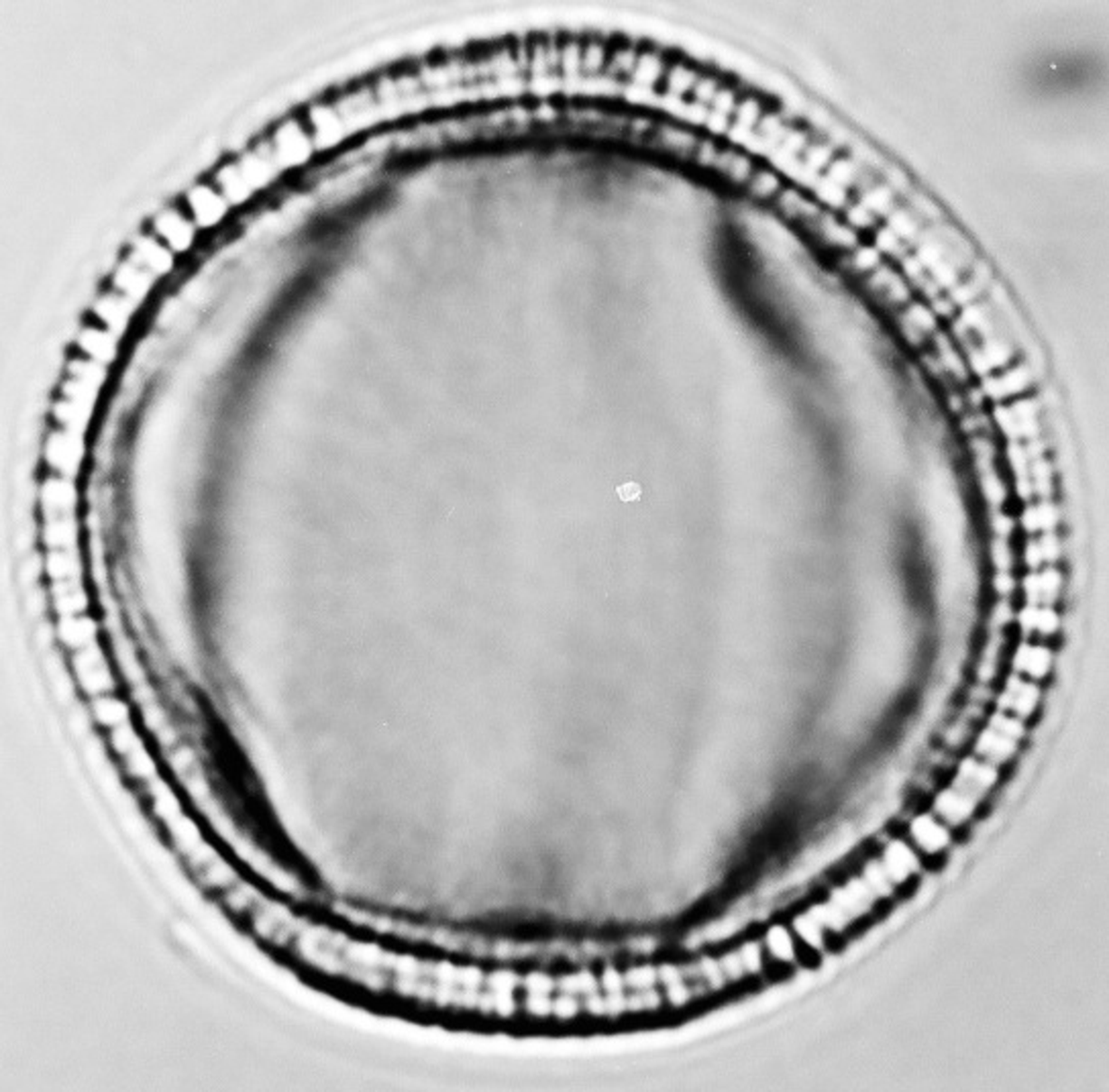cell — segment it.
I'll return each mask as SVG.
<instances>
[{"mask_svg":"<svg viewBox=\"0 0 1109 1092\" xmlns=\"http://www.w3.org/2000/svg\"><path fill=\"white\" fill-rule=\"evenodd\" d=\"M936 807L948 824H963L973 811V797L961 793L959 789H951V791L940 795Z\"/></svg>","mask_w":1109,"mask_h":1092,"instance_id":"cell-13","label":"cell"},{"mask_svg":"<svg viewBox=\"0 0 1109 1092\" xmlns=\"http://www.w3.org/2000/svg\"><path fill=\"white\" fill-rule=\"evenodd\" d=\"M896 331L907 347L922 350L930 345L935 334L940 331V316L926 300H912L898 313H893Z\"/></svg>","mask_w":1109,"mask_h":1092,"instance_id":"cell-3","label":"cell"},{"mask_svg":"<svg viewBox=\"0 0 1109 1092\" xmlns=\"http://www.w3.org/2000/svg\"><path fill=\"white\" fill-rule=\"evenodd\" d=\"M1052 655L1044 644H1022L1013 652V668L1020 677L1032 681H1040L1048 675Z\"/></svg>","mask_w":1109,"mask_h":1092,"instance_id":"cell-8","label":"cell"},{"mask_svg":"<svg viewBox=\"0 0 1109 1092\" xmlns=\"http://www.w3.org/2000/svg\"><path fill=\"white\" fill-rule=\"evenodd\" d=\"M182 206L186 209L190 217H193L198 230H209L222 225V222L227 220L230 209H233L212 182H204V184L194 186L182 201Z\"/></svg>","mask_w":1109,"mask_h":1092,"instance_id":"cell-5","label":"cell"},{"mask_svg":"<svg viewBox=\"0 0 1109 1092\" xmlns=\"http://www.w3.org/2000/svg\"><path fill=\"white\" fill-rule=\"evenodd\" d=\"M805 235L813 238L822 249L839 253V257L851 249H855L859 243V233L852 229L847 220L841 219L836 212L822 210L816 220H812L808 227L802 229Z\"/></svg>","mask_w":1109,"mask_h":1092,"instance_id":"cell-6","label":"cell"},{"mask_svg":"<svg viewBox=\"0 0 1109 1092\" xmlns=\"http://www.w3.org/2000/svg\"><path fill=\"white\" fill-rule=\"evenodd\" d=\"M881 263H883V255L873 245H857L855 249L841 255L842 269H847L849 274L857 275L859 280H863L865 275L875 271L881 266Z\"/></svg>","mask_w":1109,"mask_h":1092,"instance_id":"cell-11","label":"cell"},{"mask_svg":"<svg viewBox=\"0 0 1109 1092\" xmlns=\"http://www.w3.org/2000/svg\"><path fill=\"white\" fill-rule=\"evenodd\" d=\"M989 561L993 565V571H1013L1018 559L1011 538L992 537V540H989Z\"/></svg>","mask_w":1109,"mask_h":1092,"instance_id":"cell-14","label":"cell"},{"mask_svg":"<svg viewBox=\"0 0 1109 1092\" xmlns=\"http://www.w3.org/2000/svg\"><path fill=\"white\" fill-rule=\"evenodd\" d=\"M268 141L280 170H290V167L305 163L313 154L315 145V137L310 133L308 123L300 121V118H290V121H284L280 126H276L274 135Z\"/></svg>","mask_w":1109,"mask_h":1092,"instance_id":"cell-2","label":"cell"},{"mask_svg":"<svg viewBox=\"0 0 1109 1092\" xmlns=\"http://www.w3.org/2000/svg\"><path fill=\"white\" fill-rule=\"evenodd\" d=\"M740 960H743L745 970L757 972V970L761 968V952H759V947H757L755 944L747 946L745 950H743V954H740Z\"/></svg>","mask_w":1109,"mask_h":1092,"instance_id":"cell-19","label":"cell"},{"mask_svg":"<svg viewBox=\"0 0 1109 1092\" xmlns=\"http://www.w3.org/2000/svg\"><path fill=\"white\" fill-rule=\"evenodd\" d=\"M97 715L107 725H115L125 717V705L115 699H100L97 701Z\"/></svg>","mask_w":1109,"mask_h":1092,"instance_id":"cell-18","label":"cell"},{"mask_svg":"<svg viewBox=\"0 0 1109 1092\" xmlns=\"http://www.w3.org/2000/svg\"><path fill=\"white\" fill-rule=\"evenodd\" d=\"M767 947L769 952L775 956L777 960H794L795 958V942L794 938L789 936V931L784 929L781 926H775L769 929L767 934Z\"/></svg>","mask_w":1109,"mask_h":1092,"instance_id":"cell-15","label":"cell"},{"mask_svg":"<svg viewBox=\"0 0 1109 1092\" xmlns=\"http://www.w3.org/2000/svg\"><path fill=\"white\" fill-rule=\"evenodd\" d=\"M82 347L86 353H90L92 357L105 359L110 355V350H113V339H110V334L105 331L92 329L84 334Z\"/></svg>","mask_w":1109,"mask_h":1092,"instance_id":"cell-17","label":"cell"},{"mask_svg":"<svg viewBox=\"0 0 1109 1092\" xmlns=\"http://www.w3.org/2000/svg\"><path fill=\"white\" fill-rule=\"evenodd\" d=\"M747 192L759 202H775V198L785 188V182L771 167H755V172L747 182Z\"/></svg>","mask_w":1109,"mask_h":1092,"instance_id":"cell-10","label":"cell"},{"mask_svg":"<svg viewBox=\"0 0 1109 1092\" xmlns=\"http://www.w3.org/2000/svg\"><path fill=\"white\" fill-rule=\"evenodd\" d=\"M775 209L777 212L789 222H795L797 227L804 229L808 227L812 220H816L822 210H824V206L820 204V201L816 198H810L808 194L804 192V190L795 188V186H785L781 190V194L775 198Z\"/></svg>","mask_w":1109,"mask_h":1092,"instance_id":"cell-7","label":"cell"},{"mask_svg":"<svg viewBox=\"0 0 1109 1092\" xmlns=\"http://www.w3.org/2000/svg\"><path fill=\"white\" fill-rule=\"evenodd\" d=\"M795 931L797 936L802 938V942L812 947H820L824 944V928L820 926L818 919L813 918L812 913L802 915V918L795 919Z\"/></svg>","mask_w":1109,"mask_h":1092,"instance_id":"cell-16","label":"cell"},{"mask_svg":"<svg viewBox=\"0 0 1109 1092\" xmlns=\"http://www.w3.org/2000/svg\"><path fill=\"white\" fill-rule=\"evenodd\" d=\"M149 233L154 235L159 243L165 245L174 255H183L193 249L201 230H198L196 222L186 212V209L178 204L159 212L157 217L151 220Z\"/></svg>","mask_w":1109,"mask_h":1092,"instance_id":"cell-4","label":"cell"},{"mask_svg":"<svg viewBox=\"0 0 1109 1092\" xmlns=\"http://www.w3.org/2000/svg\"><path fill=\"white\" fill-rule=\"evenodd\" d=\"M860 284H863L867 296L883 310H888L889 314L898 313V310L907 306L909 302L916 298V292L912 284H909L907 275L901 274V271H898L888 261H883L879 267L865 275Z\"/></svg>","mask_w":1109,"mask_h":1092,"instance_id":"cell-1","label":"cell"},{"mask_svg":"<svg viewBox=\"0 0 1109 1092\" xmlns=\"http://www.w3.org/2000/svg\"><path fill=\"white\" fill-rule=\"evenodd\" d=\"M912 835L917 846H920L922 850H926L928 854H938L940 850H945L948 846V840H951L946 827L943 824H938L936 819H932L930 816H920L917 819H914Z\"/></svg>","mask_w":1109,"mask_h":1092,"instance_id":"cell-9","label":"cell"},{"mask_svg":"<svg viewBox=\"0 0 1109 1092\" xmlns=\"http://www.w3.org/2000/svg\"><path fill=\"white\" fill-rule=\"evenodd\" d=\"M881 866L891 882H904L916 871V856L904 842H896L885 852Z\"/></svg>","mask_w":1109,"mask_h":1092,"instance_id":"cell-12","label":"cell"}]
</instances>
